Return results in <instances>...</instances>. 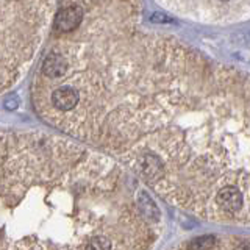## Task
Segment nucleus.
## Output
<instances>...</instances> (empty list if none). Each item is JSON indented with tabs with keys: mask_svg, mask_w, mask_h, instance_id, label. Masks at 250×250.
<instances>
[{
	"mask_svg": "<svg viewBox=\"0 0 250 250\" xmlns=\"http://www.w3.org/2000/svg\"><path fill=\"white\" fill-rule=\"evenodd\" d=\"M52 31L36 114L104 148L175 208L250 227V72L141 25L138 2H83Z\"/></svg>",
	"mask_w": 250,
	"mask_h": 250,
	"instance_id": "nucleus-1",
	"label": "nucleus"
},
{
	"mask_svg": "<svg viewBox=\"0 0 250 250\" xmlns=\"http://www.w3.org/2000/svg\"><path fill=\"white\" fill-rule=\"evenodd\" d=\"M0 250H153L158 205L122 163L64 136L2 133Z\"/></svg>",
	"mask_w": 250,
	"mask_h": 250,
	"instance_id": "nucleus-2",
	"label": "nucleus"
},
{
	"mask_svg": "<svg viewBox=\"0 0 250 250\" xmlns=\"http://www.w3.org/2000/svg\"><path fill=\"white\" fill-rule=\"evenodd\" d=\"M57 2H0L2 91L27 74L44 38L50 35Z\"/></svg>",
	"mask_w": 250,
	"mask_h": 250,
	"instance_id": "nucleus-3",
	"label": "nucleus"
},
{
	"mask_svg": "<svg viewBox=\"0 0 250 250\" xmlns=\"http://www.w3.org/2000/svg\"><path fill=\"white\" fill-rule=\"evenodd\" d=\"M164 8L175 11L183 18L200 22L230 23L234 21H244L250 18V2H161Z\"/></svg>",
	"mask_w": 250,
	"mask_h": 250,
	"instance_id": "nucleus-4",
	"label": "nucleus"
},
{
	"mask_svg": "<svg viewBox=\"0 0 250 250\" xmlns=\"http://www.w3.org/2000/svg\"><path fill=\"white\" fill-rule=\"evenodd\" d=\"M170 250H250V239L233 234H205L178 244Z\"/></svg>",
	"mask_w": 250,
	"mask_h": 250,
	"instance_id": "nucleus-5",
	"label": "nucleus"
}]
</instances>
